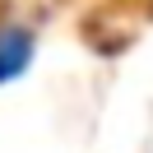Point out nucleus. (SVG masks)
<instances>
[{"instance_id":"obj_1","label":"nucleus","mask_w":153,"mask_h":153,"mask_svg":"<svg viewBox=\"0 0 153 153\" xmlns=\"http://www.w3.org/2000/svg\"><path fill=\"white\" fill-rule=\"evenodd\" d=\"M33 60V33L23 28H0V84L14 74H23Z\"/></svg>"}]
</instances>
